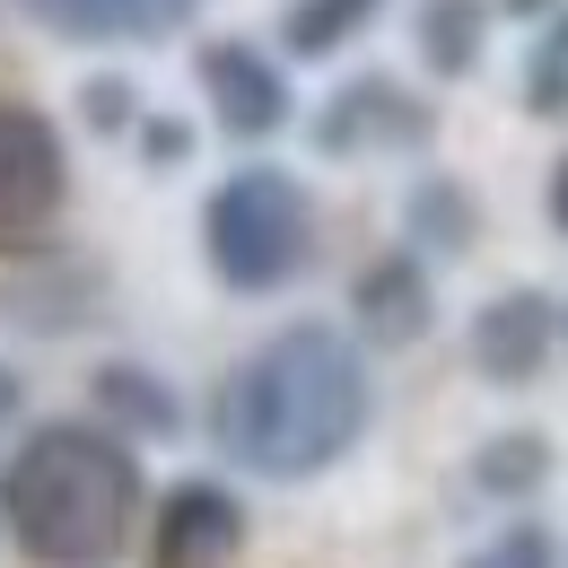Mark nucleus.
Returning <instances> with one entry per match:
<instances>
[{"label":"nucleus","instance_id":"nucleus-1","mask_svg":"<svg viewBox=\"0 0 568 568\" xmlns=\"http://www.w3.org/2000/svg\"><path fill=\"white\" fill-rule=\"evenodd\" d=\"M367 412H376L367 358L333 324H288L236 358L219 394V446L263 481H315L367 437Z\"/></svg>","mask_w":568,"mask_h":568},{"label":"nucleus","instance_id":"nucleus-2","mask_svg":"<svg viewBox=\"0 0 568 568\" xmlns=\"http://www.w3.org/2000/svg\"><path fill=\"white\" fill-rule=\"evenodd\" d=\"M0 516L36 568H105L141 516V455L97 420H44L0 473Z\"/></svg>","mask_w":568,"mask_h":568},{"label":"nucleus","instance_id":"nucleus-3","mask_svg":"<svg viewBox=\"0 0 568 568\" xmlns=\"http://www.w3.org/2000/svg\"><path fill=\"white\" fill-rule=\"evenodd\" d=\"M202 245H211V272L245 297H272L306 272V245H315V211H306V184L281 166H245L227 175L211 202H202Z\"/></svg>","mask_w":568,"mask_h":568},{"label":"nucleus","instance_id":"nucleus-4","mask_svg":"<svg viewBox=\"0 0 568 568\" xmlns=\"http://www.w3.org/2000/svg\"><path fill=\"white\" fill-rule=\"evenodd\" d=\"M71 202V158L62 132L36 105H0V254L44 245V227Z\"/></svg>","mask_w":568,"mask_h":568},{"label":"nucleus","instance_id":"nucleus-5","mask_svg":"<svg viewBox=\"0 0 568 568\" xmlns=\"http://www.w3.org/2000/svg\"><path fill=\"white\" fill-rule=\"evenodd\" d=\"M245 551V507L219 481H175L149 525V568H236Z\"/></svg>","mask_w":568,"mask_h":568},{"label":"nucleus","instance_id":"nucleus-6","mask_svg":"<svg viewBox=\"0 0 568 568\" xmlns=\"http://www.w3.org/2000/svg\"><path fill=\"white\" fill-rule=\"evenodd\" d=\"M202 97H211L219 132H236V141H272L288 123V79L254 44H202Z\"/></svg>","mask_w":568,"mask_h":568},{"label":"nucleus","instance_id":"nucleus-7","mask_svg":"<svg viewBox=\"0 0 568 568\" xmlns=\"http://www.w3.org/2000/svg\"><path fill=\"white\" fill-rule=\"evenodd\" d=\"M560 342V306L542 297V288H507L490 297L481 315H473V367L490 376V385H534L542 376V358Z\"/></svg>","mask_w":568,"mask_h":568},{"label":"nucleus","instance_id":"nucleus-8","mask_svg":"<svg viewBox=\"0 0 568 568\" xmlns=\"http://www.w3.org/2000/svg\"><path fill=\"white\" fill-rule=\"evenodd\" d=\"M315 141L333 149V158H351V149H367V141L412 149V141H428V105H412L394 79H351V88L333 97V114L315 123Z\"/></svg>","mask_w":568,"mask_h":568},{"label":"nucleus","instance_id":"nucleus-9","mask_svg":"<svg viewBox=\"0 0 568 568\" xmlns=\"http://www.w3.org/2000/svg\"><path fill=\"white\" fill-rule=\"evenodd\" d=\"M351 306H358V333H367V342L403 351V342L428 333V272L412 263V254H376V263L358 272Z\"/></svg>","mask_w":568,"mask_h":568},{"label":"nucleus","instance_id":"nucleus-10","mask_svg":"<svg viewBox=\"0 0 568 568\" xmlns=\"http://www.w3.org/2000/svg\"><path fill=\"white\" fill-rule=\"evenodd\" d=\"M202 0H27L36 27L71 36V44H132V36H158L175 18H193Z\"/></svg>","mask_w":568,"mask_h":568},{"label":"nucleus","instance_id":"nucleus-11","mask_svg":"<svg viewBox=\"0 0 568 568\" xmlns=\"http://www.w3.org/2000/svg\"><path fill=\"white\" fill-rule=\"evenodd\" d=\"M420 62L437 79H464L481 62V0H428L420 9Z\"/></svg>","mask_w":568,"mask_h":568},{"label":"nucleus","instance_id":"nucleus-12","mask_svg":"<svg viewBox=\"0 0 568 568\" xmlns=\"http://www.w3.org/2000/svg\"><path fill=\"white\" fill-rule=\"evenodd\" d=\"M97 412H105L114 437H123V428H149V437H158V428H175V394H166L149 367H105V376H97Z\"/></svg>","mask_w":568,"mask_h":568},{"label":"nucleus","instance_id":"nucleus-13","mask_svg":"<svg viewBox=\"0 0 568 568\" xmlns=\"http://www.w3.org/2000/svg\"><path fill=\"white\" fill-rule=\"evenodd\" d=\"M376 9H385V0H288V18H281L288 53H306V62H315V53H342Z\"/></svg>","mask_w":568,"mask_h":568},{"label":"nucleus","instance_id":"nucleus-14","mask_svg":"<svg viewBox=\"0 0 568 568\" xmlns=\"http://www.w3.org/2000/svg\"><path fill=\"white\" fill-rule=\"evenodd\" d=\"M542 473H551V446H542V437H490L481 464H473V481H481L490 498H525Z\"/></svg>","mask_w":568,"mask_h":568},{"label":"nucleus","instance_id":"nucleus-15","mask_svg":"<svg viewBox=\"0 0 568 568\" xmlns=\"http://www.w3.org/2000/svg\"><path fill=\"white\" fill-rule=\"evenodd\" d=\"M412 236H428V245H473V193H455V184H420L412 193Z\"/></svg>","mask_w":568,"mask_h":568},{"label":"nucleus","instance_id":"nucleus-16","mask_svg":"<svg viewBox=\"0 0 568 568\" xmlns=\"http://www.w3.org/2000/svg\"><path fill=\"white\" fill-rule=\"evenodd\" d=\"M464 568H560V551H551V534H542V525H507V534L481 542Z\"/></svg>","mask_w":568,"mask_h":568},{"label":"nucleus","instance_id":"nucleus-17","mask_svg":"<svg viewBox=\"0 0 568 568\" xmlns=\"http://www.w3.org/2000/svg\"><path fill=\"white\" fill-rule=\"evenodd\" d=\"M88 123L97 132H123L132 123V79H88Z\"/></svg>","mask_w":568,"mask_h":568},{"label":"nucleus","instance_id":"nucleus-18","mask_svg":"<svg viewBox=\"0 0 568 568\" xmlns=\"http://www.w3.org/2000/svg\"><path fill=\"white\" fill-rule=\"evenodd\" d=\"M141 149L158 158V166H166V158H184V149H193V132H184V123H149V132H141Z\"/></svg>","mask_w":568,"mask_h":568},{"label":"nucleus","instance_id":"nucleus-19","mask_svg":"<svg viewBox=\"0 0 568 568\" xmlns=\"http://www.w3.org/2000/svg\"><path fill=\"white\" fill-rule=\"evenodd\" d=\"M551 227H560V236H568V158H560V166H551Z\"/></svg>","mask_w":568,"mask_h":568},{"label":"nucleus","instance_id":"nucleus-20","mask_svg":"<svg viewBox=\"0 0 568 568\" xmlns=\"http://www.w3.org/2000/svg\"><path fill=\"white\" fill-rule=\"evenodd\" d=\"M18 420V376H9V367H0V428Z\"/></svg>","mask_w":568,"mask_h":568}]
</instances>
